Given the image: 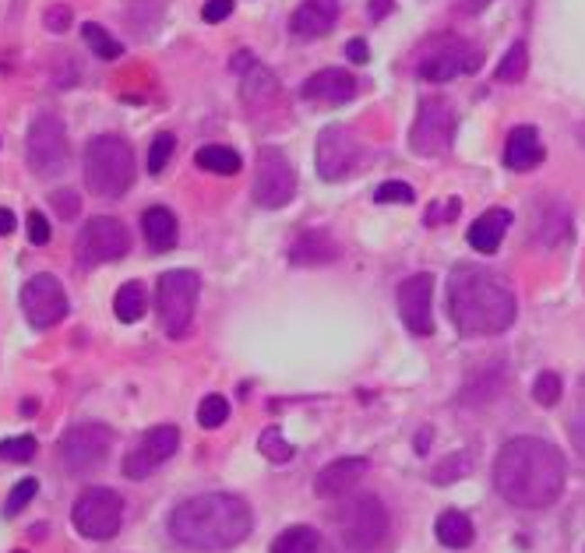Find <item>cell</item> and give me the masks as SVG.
Segmentation results:
<instances>
[{"mask_svg": "<svg viewBox=\"0 0 585 553\" xmlns=\"http://www.w3.org/2000/svg\"><path fill=\"white\" fill-rule=\"evenodd\" d=\"M14 553H25V550H14Z\"/></svg>", "mask_w": 585, "mask_h": 553, "instance_id": "11a10c76", "label": "cell"}, {"mask_svg": "<svg viewBox=\"0 0 585 553\" xmlns=\"http://www.w3.org/2000/svg\"><path fill=\"white\" fill-rule=\"evenodd\" d=\"M272 92H275V78L261 64H254L251 71L244 75V99H261V95H272Z\"/></svg>", "mask_w": 585, "mask_h": 553, "instance_id": "ab89813d", "label": "cell"}, {"mask_svg": "<svg viewBox=\"0 0 585 553\" xmlns=\"http://www.w3.org/2000/svg\"><path fill=\"white\" fill-rule=\"evenodd\" d=\"M194 163H198L202 170L219 173V176H233V173H240V166H244L240 152L230 148V145H205V148H198Z\"/></svg>", "mask_w": 585, "mask_h": 553, "instance_id": "4316f807", "label": "cell"}, {"mask_svg": "<svg viewBox=\"0 0 585 553\" xmlns=\"http://www.w3.org/2000/svg\"><path fill=\"white\" fill-rule=\"evenodd\" d=\"M501 388H504V367L501 363H487L483 370H476L469 381L462 384V395H459V402L462 406H490L498 395H501Z\"/></svg>", "mask_w": 585, "mask_h": 553, "instance_id": "603a6c76", "label": "cell"}, {"mask_svg": "<svg viewBox=\"0 0 585 553\" xmlns=\"http://www.w3.org/2000/svg\"><path fill=\"white\" fill-rule=\"evenodd\" d=\"M480 64H483V53L476 46H469L465 40H445V43L434 46L419 60V78H427V82H452L459 75H476Z\"/></svg>", "mask_w": 585, "mask_h": 553, "instance_id": "5bb4252c", "label": "cell"}, {"mask_svg": "<svg viewBox=\"0 0 585 553\" xmlns=\"http://www.w3.org/2000/svg\"><path fill=\"white\" fill-rule=\"evenodd\" d=\"M36 451H40V444H36V437H29V433L0 441V462H32Z\"/></svg>", "mask_w": 585, "mask_h": 553, "instance_id": "d6a6232c", "label": "cell"}, {"mask_svg": "<svg viewBox=\"0 0 585 553\" xmlns=\"http://www.w3.org/2000/svg\"><path fill=\"white\" fill-rule=\"evenodd\" d=\"M296 194V173L279 148H261L254 170V201L261 209H286Z\"/></svg>", "mask_w": 585, "mask_h": 553, "instance_id": "4fadbf2b", "label": "cell"}, {"mask_svg": "<svg viewBox=\"0 0 585 553\" xmlns=\"http://www.w3.org/2000/svg\"><path fill=\"white\" fill-rule=\"evenodd\" d=\"M455 110L445 103V99H423L417 113V124L410 130V148L417 156H441L452 148V138H455Z\"/></svg>", "mask_w": 585, "mask_h": 553, "instance_id": "8fae6325", "label": "cell"}, {"mask_svg": "<svg viewBox=\"0 0 585 553\" xmlns=\"http://www.w3.org/2000/svg\"><path fill=\"white\" fill-rule=\"evenodd\" d=\"M254 514L237 494H198L169 514V536L198 553L230 550L251 536Z\"/></svg>", "mask_w": 585, "mask_h": 553, "instance_id": "7a4b0ae2", "label": "cell"}, {"mask_svg": "<svg viewBox=\"0 0 585 553\" xmlns=\"http://www.w3.org/2000/svg\"><path fill=\"white\" fill-rule=\"evenodd\" d=\"M141 233H145V244L152 251H159V254L176 247V219L163 205H156V209H148L141 215Z\"/></svg>", "mask_w": 585, "mask_h": 553, "instance_id": "d4e9b609", "label": "cell"}, {"mask_svg": "<svg viewBox=\"0 0 585 553\" xmlns=\"http://www.w3.org/2000/svg\"><path fill=\"white\" fill-rule=\"evenodd\" d=\"M130 251V233L121 219L113 215H95L88 219L75 240V254H78V264L82 268H92V264H110V261H121V257Z\"/></svg>", "mask_w": 585, "mask_h": 553, "instance_id": "52a82bcc", "label": "cell"}, {"mask_svg": "<svg viewBox=\"0 0 585 553\" xmlns=\"http://www.w3.org/2000/svg\"><path fill=\"white\" fill-rule=\"evenodd\" d=\"M257 448H261V455H265L268 462H279V466L292 459V444L286 441V437H283V433H279V430H275V426H268V430L261 433Z\"/></svg>", "mask_w": 585, "mask_h": 553, "instance_id": "836d02e7", "label": "cell"}, {"mask_svg": "<svg viewBox=\"0 0 585 553\" xmlns=\"http://www.w3.org/2000/svg\"><path fill=\"white\" fill-rule=\"evenodd\" d=\"M29 244H36V247H46L50 244V222H46V215L42 212H29Z\"/></svg>", "mask_w": 585, "mask_h": 553, "instance_id": "ee69618b", "label": "cell"}, {"mask_svg": "<svg viewBox=\"0 0 585 553\" xmlns=\"http://www.w3.org/2000/svg\"><path fill=\"white\" fill-rule=\"evenodd\" d=\"M487 4H490V0H455V7H459L462 14H480Z\"/></svg>", "mask_w": 585, "mask_h": 553, "instance_id": "c3c4849f", "label": "cell"}, {"mask_svg": "<svg viewBox=\"0 0 585 553\" xmlns=\"http://www.w3.org/2000/svg\"><path fill=\"white\" fill-rule=\"evenodd\" d=\"M536 163H544V145L536 128H515L508 134L504 145V166L508 170H533Z\"/></svg>", "mask_w": 585, "mask_h": 553, "instance_id": "7402d4cb", "label": "cell"}, {"mask_svg": "<svg viewBox=\"0 0 585 553\" xmlns=\"http://www.w3.org/2000/svg\"><path fill=\"white\" fill-rule=\"evenodd\" d=\"M364 472H367V459H356V455H349V459H335L332 466H325L321 472H318L314 490H318V497L335 501V497L349 494V490L364 479Z\"/></svg>", "mask_w": 585, "mask_h": 553, "instance_id": "ffe728a7", "label": "cell"}, {"mask_svg": "<svg viewBox=\"0 0 585 553\" xmlns=\"http://www.w3.org/2000/svg\"><path fill=\"white\" fill-rule=\"evenodd\" d=\"M575 138H579V145L585 148V124H579V130H575Z\"/></svg>", "mask_w": 585, "mask_h": 553, "instance_id": "db71d44e", "label": "cell"}, {"mask_svg": "<svg viewBox=\"0 0 585 553\" xmlns=\"http://www.w3.org/2000/svg\"><path fill=\"white\" fill-rule=\"evenodd\" d=\"M22 310H25L32 328L46 332V328H53V325H60L68 317L71 303H68V293H64L60 279L50 275V272H40V275H32L22 286Z\"/></svg>", "mask_w": 585, "mask_h": 553, "instance_id": "7c38bea8", "label": "cell"}, {"mask_svg": "<svg viewBox=\"0 0 585 553\" xmlns=\"http://www.w3.org/2000/svg\"><path fill=\"white\" fill-rule=\"evenodd\" d=\"M338 532L349 553H371L388 536V508L377 497H356L338 518Z\"/></svg>", "mask_w": 585, "mask_h": 553, "instance_id": "9c48e42d", "label": "cell"}, {"mask_svg": "<svg viewBox=\"0 0 585 553\" xmlns=\"http://www.w3.org/2000/svg\"><path fill=\"white\" fill-rule=\"evenodd\" d=\"M448 314L462 335H501L515 321V297L487 268L459 264L448 279Z\"/></svg>", "mask_w": 585, "mask_h": 553, "instance_id": "3957f363", "label": "cell"}, {"mask_svg": "<svg viewBox=\"0 0 585 553\" xmlns=\"http://www.w3.org/2000/svg\"><path fill=\"white\" fill-rule=\"evenodd\" d=\"M338 22V0H303L290 18L292 36L300 40H321Z\"/></svg>", "mask_w": 585, "mask_h": 553, "instance_id": "d6986e66", "label": "cell"}, {"mask_svg": "<svg viewBox=\"0 0 585 553\" xmlns=\"http://www.w3.org/2000/svg\"><path fill=\"white\" fill-rule=\"evenodd\" d=\"M434 536L448 550H465L472 543V522L462 511H441L437 522H434Z\"/></svg>", "mask_w": 585, "mask_h": 553, "instance_id": "484cf974", "label": "cell"}, {"mask_svg": "<svg viewBox=\"0 0 585 553\" xmlns=\"http://www.w3.org/2000/svg\"><path fill=\"white\" fill-rule=\"evenodd\" d=\"M42 22H46V29H50V32H68V29H71V22H75V14H71V7H68V4H53V7H46Z\"/></svg>", "mask_w": 585, "mask_h": 553, "instance_id": "b9f144b4", "label": "cell"}, {"mask_svg": "<svg viewBox=\"0 0 585 553\" xmlns=\"http://www.w3.org/2000/svg\"><path fill=\"white\" fill-rule=\"evenodd\" d=\"M254 64H257V60H254L251 53H237V57H233V71H237V75H248Z\"/></svg>", "mask_w": 585, "mask_h": 553, "instance_id": "7dc6e473", "label": "cell"}, {"mask_svg": "<svg viewBox=\"0 0 585 553\" xmlns=\"http://www.w3.org/2000/svg\"><path fill=\"white\" fill-rule=\"evenodd\" d=\"M564 479V455L540 437H511L494 462V486L515 508H550L561 497Z\"/></svg>", "mask_w": 585, "mask_h": 553, "instance_id": "6da1fadb", "label": "cell"}, {"mask_svg": "<svg viewBox=\"0 0 585 553\" xmlns=\"http://www.w3.org/2000/svg\"><path fill=\"white\" fill-rule=\"evenodd\" d=\"M300 95L310 99V103L342 106V103H349V99L356 95V78H353L349 71H342V67H325V71H318V75H310V78L303 82Z\"/></svg>", "mask_w": 585, "mask_h": 553, "instance_id": "ac0fdd59", "label": "cell"}, {"mask_svg": "<svg viewBox=\"0 0 585 553\" xmlns=\"http://www.w3.org/2000/svg\"><path fill=\"white\" fill-rule=\"evenodd\" d=\"M25 156H29V166L32 173H40V176H60V173L68 170V159H71V152H68V130L64 124L53 117V113H42L32 120V128H29V141H25Z\"/></svg>", "mask_w": 585, "mask_h": 553, "instance_id": "30bf717a", "label": "cell"}, {"mask_svg": "<svg viewBox=\"0 0 585 553\" xmlns=\"http://www.w3.org/2000/svg\"><path fill=\"white\" fill-rule=\"evenodd\" d=\"M413 187L410 183H402V180H388V183H381L374 191V201L377 205H413Z\"/></svg>", "mask_w": 585, "mask_h": 553, "instance_id": "f35d334b", "label": "cell"}, {"mask_svg": "<svg viewBox=\"0 0 585 553\" xmlns=\"http://www.w3.org/2000/svg\"><path fill=\"white\" fill-rule=\"evenodd\" d=\"M113 314L124 321V325H134L141 314H145V290L141 282H124L113 297Z\"/></svg>", "mask_w": 585, "mask_h": 553, "instance_id": "f1b7e54d", "label": "cell"}, {"mask_svg": "<svg viewBox=\"0 0 585 553\" xmlns=\"http://www.w3.org/2000/svg\"><path fill=\"white\" fill-rule=\"evenodd\" d=\"M202 293V279L187 268H176L159 275V290H156V307H159V325L169 339H184L191 332L194 321V307Z\"/></svg>", "mask_w": 585, "mask_h": 553, "instance_id": "5b68a950", "label": "cell"}, {"mask_svg": "<svg viewBox=\"0 0 585 553\" xmlns=\"http://www.w3.org/2000/svg\"><path fill=\"white\" fill-rule=\"evenodd\" d=\"M11 233H14V212L0 209V236H11Z\"/></svg>", "mask_w": 585, "mask_h": 553, "instance_id": "681fc988", "label": "cell"}, {"mask_svg": "<svg viewBox=\"0 0 585 553\" xmlns=\"http://www.w3.org/2000/svg\"><path fill=\"white\" fill-rule=\"evenodd\" d=\"M230 14H233V0H205V7H202V18L212 22V25L226 22Z\"/></svg>", "mask_w": 585, "mask_h": 553, "instance_id": "f6af8a7d", "label": "cell"}, {"mask_svg": "<svg viewBox=\"0 0 585 553\" xmlns=\"http://www.w3.org/2000/svg\"><path fill=\"white\" fill-rule=\"evenodd\" d=\"M526 71H529V49H526V43L518 40V43H511V49L504 53L501 64H498V82L515 85V82L526 78Z\"/></svg>", "mask_w": 585, "mask_h": 553, "instance_id": "f546056e", "label": "cell"}, {"mask_svg": "<svg viewBox=\"0 0 585 553\" xmlns=\"http://www.w3.org/2000/svg\"><path fill=\"white\" fill-rule=\"evenodd\" d=\"M82 36H85V43H88V49H92L95 57H103V60H117V57L124 53V46L117 43L103 25H95V22H85Z\"/></svg>", "mask_w": 585, "mask_h": 553, "instance_id": "4dcf8cb0", "label": "cell"}, {"mask_svg": "<svg viewBox=\"0 0 585 553\" xmlns=\"http://www.w3.org/2000/svg\"><path fill=\"white\" fill-rule=\"evenodd\" d=\"M71 522L85 540H113L124 525V501L110 486H88L71 508Z\"/></svg>", "mask_w": 585, "mask_h": 553, "instance_id": "8992f818", "label": "cell"}, {"mask_svg": "<svg viewBox=\"0 0 585 553\" xmlns=\"http://www.w3.org/2000/svg\"><path fill=\"white\" fill-rule=\"evenodd\" d=\"M0 71H4V67H0Z\"/></svg>", "mask_w": 585, "mask_h": 553, "instance_id": "9f6ffc18", "label": "cell"}, {"mask_svg": "<svg viewBox=\"0 0 585 553\" xmlns=\"http://www.w3.org/2000/svg\"><path fill=\"white\" fill-rule=\"evenodd\" d=\"M290 261L292 264H328L335 261V244L328 240V233L321 229H303L290 247Z\"/></svg>", "mask_w": 585, "mask_h": 553, "instance_id": "cb8c5ba5", "label": "cell"}, {"mask_svg": "<svg viewBox=\"0 0 585 553\" xmlns=\"http://www.w3.org/2000/svg\"><path fill=\"white\" fill-rule=\"evenodd\" d=\"M346 57H349L353 64H367V60H371V49H367L364 40H349V43H346Z\"/></svg>", "mask_w": 585, "mask_h": 553, "instance_id": "bcb514c9", "label": "cell"}, {"mask_svg": "<svg viewBox=\"0 0 585 553\" xmlns=\"http://www.w3.org/2000/svg\"><path fill=\"white\" fill-rule=\"evenodd\" d=\"M36 494H40V479H36V476H25V479H18V483H14V490L7 494L4 514H7V518H14V514L25 508V504H29Z\"/></svg>", "mask_w": 585, "mask_h": 553, "instance_id": "d590c367", "label": "cell"}, {"mask_svg": "<svg viewBox=\"0 0 585 553\" xmlns=\"http://www.w3.org/2000/svg\"><path fill=\"white\" fill-rule=\"evenodd\" d=\"M85 183L99 198H121L134 183V152L121 134H95L85 145Z\"/></svg>", "mask_w": 585, "mask_h": 553, "instance_id": "277c9868", "label": "cell"}, {"mask_svg": "<svg viewBox=\"0 0 585 553\" xmlns=\"http://www.w3.org/2000/svg\"><path fill=\"white\" fill-rule=\"evenodd\" d=\"M469 472H472V455H469V451H455V455H448L445 462H437V466L430 468V479H434L437 486H445V483L465 479Z\"/></svg>", "mask_w": 585, "mask_h": 553, "instance_id": "1f68e13d", "label": "cell"}, {"mask_svg": "<svg viewBox=\"0 0 585 553\" xmlns=\"http://www.w3.org/2000/svg\"><path fill=\"white\" fill-rule=\"evenodd\" d=\"M226 420H230V402L222 395H205L202 406H198V424L205 426V430H215V426H222Z\"/></svg>", "mask_w": 585, "mask_h": 553, "instance_id": "e575fe53", "label": "cell"}, {"mask_svg": "<svg viewBox=\"0 0 585 553\" xmlns=\"http://www.w3.org/2000/svg\"><path fill=\"white\" fill-rule=\"evenodd\" d=\"M459 212H462L459 198L434 201V205H430V212H427V222H430V226H437V222H452V219H459Z\"/></svg>", "mask_w": 585, "mask_h": 553, "instance_id": "7bdbcfd3", "label": "cell"}, {"mask_svg": "<svg viewBox=\"0 0 585 553\" xmlns=\"http://www.w3.org/2000/svg\"><path fill=\"white\" fill-rule=\"evenodd\" d=\"M36 409H40V402H25V406H22V413H25V416H32Z\"/></svg>", "mask_w": 585, "mask_h": 553, "instance_id": "f5cc1de1", "label": "cell"}, {"mask_svg": "<svg viewBox=\"0 0 585 553\" xmlns=\"http://www.w3.org/2000/svg\"><path fill=\"white\" fill-rule=\"evenodd\" d=\"M173 152H176V138H173L169 130L156 134V138H152V145H148V173L166 170V163L173 159Z\"/></svg>", "mask_w": 585, "mask_h": 553, "instance_id": "8d00e7d4", "label": "cell"}, {"mask_svg": "<svg viewBox=\"0 0 585 553\" xmlns=\"http://www.w3.org/2000/svg\"><path fill=\"white\" fill-rule=\"evenodd\" d=\"M388 7H392V0H371V18L381 22V18L388 14Z\"/></svg>", "mask_w": 585, "mask_h": 553, "instance_id": "f907efd6", "label": "cell"}, {"mask_svg": "<svg viewBox=\"0 0 585 553\" xmlns=\"http://www.w3.org/2000/svg\"><path fill=\"white\" fill-rule=\"evenodd\" d=\"M176 448H180V430L176 426H152L138 444H134V451H127L124 459V476L127 479H145V476H152L156 468L169 462L173 455H176Z\"/></svg>", "mask_w": 585, "mask_h": 553, "instance_id": "9a60e30c", "label": "cell"}, {"mask_svg": "<svg viewBox=\"0 0 585 553\" xmlns=\"http://www.w3.org/2000/svg\"><path fill=\"white\" fill-rule=\"evenodd\" d=\"M561 391H564V384H561V374H554V370H544L536 381H533V398L540 402V406H557L561 402Z\"/></svg>", "mask_w": 585, "mask_h": 553, "instance_id": "74e56055", "label": "cell"}, {"mask_svg": "<svg viewBox=\"0 0 585 553\" xmlns=\"http://www.w3.org/2000/svg\"><path fill=\"white\" fill-rule=\"evenodd\" d=\"M399 314L413 335H434V275L419 272L399 286Z\"/></svg>", "mask_w": 585, "mask_h": 553, "instance_id": "e0dca14e", "label": "cell"}, {"mask_svg": "<svg viewBox=\"0 0 585 553\" xmlns=\"http://www.w3.org/2000/svg\"><path fill=\"white\" fill-rule=\"evenodd\" d=\"M50 205L57 209V215H60L64 222L78 219V212H82V201H78V194H75L71 187H64V191H53V194H50Z\"/></svg>", "mask_w": 585, "mask_h": 553, "instance_id": "60d3db41", "label": "cell"}, {"mask_svg": "<svg viewBox=\"0 0 585 553\" xmlns=\"http://www.w3.org/2000/svg\"><path fill=\"white\" fill-rule=\"evenodd\" d=\"M511 226V212L508 209H490V212H483L472 226H469V247L472 251H480V254H494L498 247H501L504 240V229Z\"/></svg>", "mask_w": 585, "mask_h": 553, "instance_id": "44dd1931", "label": "cell"}, {"mask_svg": "<svg viewBox=\"0 0 585 553\" xmlns=\"http://www.w3.org/2000/svg\"><path fill=\"white\" fill-rule=\"evenodd\" d=\"M430 437H434V430H430V426H423V433H417V451H419V455H427Z\"/></svg>", "mask_w": 585, "mask_h": 553, "instance_id": "816d5d0a", "label": "cell"}, {"mask_svg": "<svg viewBox=\"0 0 585 553\" xmlns=\"http://www.w3.org/2000/svg\"><path fill=\"white\" fill-rule=\"evenodd\" d=\"M318 550H321V536L310 525H290L272 543V553H318Z\"/></svg>", "mask_w": 585, "mask_h": 553, "instance_id": "83f0119b", "label": "cell"}, {"mask_svg": "<svg viewBox=\"0 0 585 553\" xmlns=\"http://www.w3.org/2000/svg\"><path fill=\"white\" fill-rule=\"evenodd\" d=\"M110 444H113V430L106 424H78L60 437L57 455H60V466L71 476H85L106 462Z\"/></svg>", "mask_w": 585, "mask_h": 553, "instance_id": "ba28073f", "label": "cell"}, {"mask_svg": "<svg viewBox=\"0 0 585 553\" xmlns=\"http://www.w3.org/2000/svg\"><path fill=\"white\" fill-rule=\"evenodd\" d=\"M360 163V141L353 138V130L332 124L318 134V173L325 180H342L356 170Z\"/></svg>", "mask_w": 585, "mask_h": 553, "instance_id": "2e32d148", "label": "cell"}]
</instances>
